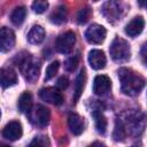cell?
I'll use <instances>...</instances> for the list:
<instances>
[{
	"mask_svg": "<svg viewBox=\"0 0 147 147\" xmlns=\"http://www.w3.org/2000/svg\"><path fill=\"white\" fill-rule=\"evenodd\" d=\"M15 45V33L9 28L2 26L0 30V47L1 52L10 51Z\"/></svg>",
	"mask_w": 147,
	"mask_h": 147,
	"instance_id": "11",
	"label": "cell"
},
{
	"mask_svg": "<svg viewBox=\"0 0 147 147\" xmlns=\"http://www.w3.org/2000/svg\"><path fill=\"white\" fill-rule=\"evenodd\" d=\"M47 8H48V2H47V1H34V2L32 3V9H33L34 13H37V14L44 13Z\"/></svg>",
	"mask_w": 147,
	"mask_h": 147,
	"instance_id": "27",
	"label": "cell"
},
{
	"mask_svg": "<svg viewBox=\"0 0 147 147\" xmlns=\"http://www.w3.org/2000/svg\"><path fill=\"white\" fill-rule=\"evenodd\" d=\"M25 16H26V8L24 6H20V7H16L11 14H10V21L14 25H21L24 20H25Z\"/></svg>",
	"mask_w": 147,
	"mask_h": 147,
	"instance_id": "20",
	"label": "cell"
},
{
	"mask_svg": "<svg viewBox=\"0 0 147 147\" xmlns=\"http://www.w3.org/2000/svg\"><path fill=\"white\" fill-rule=\"evenodd\" d=\"M68 85H69V80H68V78H67V77L62 76V77H60V78H59V80H57V86H59L61 90L67 88V87H68Z\"/></svg>",
	"mask_w": 147,
	"mask_h": 147,
	"instance_id": "29",
	"label": "cell"
},
{
	"mask_svg": "<svg viewBox=\"0 0 147 147\" xmlns=\"http://www.w3.org/2000/svg\"><path fill=\"white\" fill-rule=\"evenodd\" d=\"M28 116L32 124L38 125V126H45L49 122L51 113H49L48 108H46L45 106L38 105L33 109H31V111L28 114Z\"/></svg>",
	"mask_w": 147,
	"mask_h": 147,
	"instance_id": "5",
	"label": "cell"
},
{
	"mask_svg": "<svg viewBox=\"0 0 147 147\" xmlns=\"http://www.w3.org/2000/svg\"><path fill=\"white\" fill-rule=\"evenodd\" d=\"M140 56H141V61L142 63L147 67V42H145L140 49Z\"/></svg>",
	"mask_w": 147,
	"mask_h": 147,
	"instance_id": "28",
	"label": "cell"
},
{
	"mask_svg": "<svg viewBox=\"0 0 147 147\" xmlns=\"http://www.w3.org/2000/svg\"><path fill=\"white\" fill-rule=\"evenodd\" d=\"M68 125L75 136H79L84 131V121L77 114H70L68 117Z\"/></svg>",
	"mask_w": 147,
	"mask_h": 147,
	"instance_id": "16",
	"label": "cell"
},
{
	"mask_svg": "<svg viewBox=\"0 0 147 147\" xmlns=\"http://www.w3.org/2000/svg\"><path fill=\"white\" fill-rule=\"evenodd\" d=\"M88 147H106V145L102 144V142H100V141H95V142H93L92 145H90Z\"/></svg>",
	"mask_w": 147,
	"mask_h": 147,
	"instance_id": "30",
	"label": "cell"
},
{
	"mask_svg": "<svg viewBox=\"0 0 147 147\" xmlns=\"http://www.w3.org/2000/svg\"><path fill=\"white\" fill-rule=\"evenodd\" d=\"M88 62H90V65L95 70L103 69L107 62L106 55L100 49H92L88 53Z\"/></svg>",
	"mask_w": 147,
	"mask_h": 147,
	"instance_id": "13",
	"label": "cell"
},
{
	"mask_svg": "<svg viewBox=\"0 0 147 147\" xmlns=\"http://www.w3.org/2000/svg\"><path fill=\"white\" fill-rule=\"evenodd\" d=\"M59 67H60V62H59V61H53V62L47 67V69H46L45 80L52 79V78L56 75V72H57V70H59Z\"/></svg>",
	"mask_w": 147,
	"mask_h": 147,
	"instance_id": "25",
	"label": "cell"
},
{
	"mask_svg": "<svg viewBox=\"0 0 147 147\" xmlns=\"http://www.w3.org/2000/svg\"><path fill=\"white\" fill-rule=\"evenodd\" d=\"M111 87V82L109 77L105 75H99L94 78L93 82V92L96 95H105L107 92H109Z\"/></svg>",
	"mask_w": 147,
	"mask_h": 147,
	"instance_id": "12",
	"label": "cell"
},
{
	"mask_svg": "<svg viewBox=\"0 0 147 147\" xmlns=\"http://www.w3.org/2000/svg\"><path fill=\"white\" fill-rule=\"evenodd\" d=\"M18 109L21 113L24 114H29L32 109V95L30 92H24L21 94L18 102H17Z\"/></svg>",
	"mask_w": 147,
	"mask_h": 147,
	"instance_id": "17",
	"label": "cell"
},
{
	"mask_svg": "<svg viewBox=\"0 0 147 147\" xmlns=\"http://www.w3.org/2000/svg\"><path fill=\"white\" fill-rule=\"evenodd\" d=\"M140 5H141V6H145L146 9H147V1H146V2H140Z\"/></svg>",
	"mask_w": 147,
	"mask_h": 147,
	"instance_id": "31",
	"label": "cell"
},
{
	"mask_svg": "<svg viewBox=\"0 0 147 147\" xmlns=\"http://www.w3.org/2000/svg\"><path fill=\"white\" fill-rule=\"evenodd\" d=\"M79 59H80V56H79L78 53L75 54V55H72V56H70V57L65 61V63H64V68H65V70L69 71V72L74 71V70L77 68L78 63H79Z\"/></svg>",
	"mask_w": 147,
	"mask_h": 147,
	"instance_id": "24",
	"label": "cell"
},
{
	"mask_svg": "<svg viewBox=\"0 0 147 147\" xmlns=\"http://www.w3.org/2000/svg\"><path fill=\"white\" fill-rule=\"evenodd\" d=\"M65 16H67V10L64 6H59L51 15L49 20L52 23L54 24H62L65 21Z\"/></svg>",
	"mask_w": 147,
	"mask_h": 147,
	"instance_id": "22",
	"label": "cell"
},
{
	"mask_svg": "<svg viewBox=\"0 0 147 147\" xmlns=\"http://www.w3.org/2000/svg\"><path fill=\"white\" fill-rule=\"evenodd\" d=\"M85 80H86V75H85V70L82 69L75 80V92H74V100L77 101L82 93H83V90H84V86H85Z\"/></svg>",
	"mask_w": 147,
	"mask_h": 147,
	"instance_id": "19",
	"label": "cell"
},
{
	"mask_svg": "<svg viewBox=\"0 0 147 147\" xmlns=\"http://www.w3.org/2000/svg\"><path fill=\"white\" fill-rule=\"evenodd\" d=\"M118 78L121 83V91L125 95H137L145 86V79L137 72L127 68L118 69Z\"/></svg>",
	"mask_w": 147,
	"mask_h": 147,
	"instance_id": "2",
	"label": "cell"
},
{
	"mask_svg": "<svg viewBox=\"0 0 147 147\" xmlns=\"http://www.w3.org/2000/svg\"><path fill=\"white\" fill-rule=\"evenodd\" d=\"M1 147H9V146H6V145H2Z\"/></svg>",
	"mask_w": 147,
	"mask_h": 147,
	"instance_id": "32",
	"label": "cell"
},
{
	"mask_svg": "<svg viewBox=\"0 0 147 147\" xmlns=\"http://www.w3.org/2000/svg\"><path fill=\"white\" fill-rule=\"evenodd\" d=\"M145 26V21L141 16H137L133 20H131L126 26H125V33L130 37H136L139 33H141V31L144 30Z\"/></svg>",
	"mask_w": 147,
	"mask_h": 147,
	"instance_id": "14",
	"label": "cell"
},
{
	"mask_svg": "<svg viewBox=\"0 0 147 147\" xmlns=\"http://www.w3.org/2000/svg\"><path fill=\"white\" fill-rule=\"evenodd\" d=\"M93 117H94V121H95V127H96L98 132L103 134L106 132V129H107V119H106V117L98 109H95L93 111Z\"/></svg>",
	"mask_w": 147,
	"mask_h": 147,
	"instance_id": "21",
	"label": "cell"
},
{
	"mask_svg": "<svg viewBox=\"0 0 147 147\" xmlns=\"http://www.w3.org/2000/svg\"><path fill=\"white\" fill-rule=\"evenodd\" d=\"M45 39V30L40 25H34L28 33V41L30 44H40Z\"/></svg>",
	"mask_w": 147,
	"mask_h": 147,
	"instance_id": "18",
	"label": "cell"
},
{
	"mask_svg": "<svg viewBox=\"0 0 147 147\" xmlns=\"http://www.w3.org/2000/svg\"><path fill=\"white\" fill-rule=\"evenodd\" d=\"M14 61L28 82L34 83L38 79L40 72V62L36 57H33L30 53L23 52L20 55L17 54Z\"/></svg>",
	"mask_w": 147,
	"mask_h": 147,
	"instance_id": "3",
	"label": "cell"
},
{
	"mask_svg": "<svg viewBox=\"0 0 147 147\" xmlns=\"http://www.w3.org/2000/svg\"><path fill=\"white\" fill-rule=\"evenodd\" d=\"M39 96L41 98V100L55 105V106H60L63 102V95L62 93L55 88V87H46V88H41L39 91Z\"/></svg>",
	"mask_w": 147,
	"mask_h": 147,
	"instance_id": "9",
	"label": "cell"
},
{
	"mask_svg": "<svg viewBox=\"0 0 147 147\" xmlns=\"http://www.w3.org/2000/svg\"><path fill=\"white\" fill-rule=\"evenodd\" d=\"M76 42V36L72 31H67L62 34H60L56 39L55 47L56 51L62 53V54H68L72 51L74 46Z\"/></svg>",
	"mask_w": 147,
	"mask_h": 147,
	"instance_id": "6",
	"label": "cell"
},
{
	"mask_svg": "<svg viewBox=\"0 0 147 147\" xmlns=\"http://www.w3.org/2000/svg\"><path fill=\"white\" fill-rule=\"evenodd\" d=\"M22 133H23L22 125L17 121H11V122L7 123L2 130V137L10 141H15V140L20 139L22 137Z\"/></svg>",
	"mask_w": 147,
	"mask_h": 147,
	"instance_id": "10",
	"label": "cell"
},
{
	"mask_svg": "<svg viewBox=\"0 0 147 147\" xmlns=\"http://www.w3.org/2000/svg\"><path fill=\"white\" fill-rule=\"evenodd\" d=\"M146 124V117L144 114L137 110H127L121 114L115 124L114 139L116 141H123L127 137L139 136Z\"/></svg>",
	"mask_w": 147,
	"mask_h": 147,
	"instance_id": "1",
	"label": "cell"
},
{
	"mask_svg": "<svg viewBox=\"0 0 147 147\" xmlns=\"http://www.w3.org/2000/svg\"><path fill=\"white\" fill-rule=\"evenodd\" d=\"M28 147H51V145H49V140L47 137L38 136L28 145Z\"/></svg>",
	"mask_w": 147,
	"mask_h": 147,
	"instance_id": "23",
	"label": "cell"
},
{
	"mask_svg": "<svg viewBox=\"0 0 147 147\" xmlns=\"http://www.w3.org/2000/svg\"><path fill=\"white\" fill-rule=\"evenodd\" d=\"M124 10V5L117 1H108L103 5L102 8V13L109 22H113L114 20H119L123 16Z\"/></svg>",
	"mask_w": 147,
	"mask_h": 147,
	"instance_id": "7",
	"label": "cell"
},
{
	"mask_svg": "<svg viewBox=\"0 0 147 147\" xmlns=\"http://www.w3.org/2000/svg\"><path fill=\"white\" fill-rule=\"evenodd\" d=\"M107 31L102 25L92 24L85 32V38L90 44H101L106 38Z\"/></svg>",
	"mask_w": 147,
	"mask_h": 147,
	"instance_id": "8",
	"label": "cell"
},
{
	"mask_svg": "<svg viewBox=\"0 0 147 147\" xmlns=\"http://www.w3.org/2000/svg\"><path fill=\"white\" fill-rule=\"evenodd\" d=\"M110 56L114 61L116 62H125L130 59L131 51H130V45L127 44L126 40L117 37L113 40L110 48Z\"/></svg>",
	"mask_w": 147,
	"mask_h": 147,
	"instance_id": "4",
	"label": "cell"
},
{
	"mask_svg": "<svg viewBox=\"0 0 147 147\" xmlns=\"http://www.w3.org/2000/svg\"><path fill=\"white\" fill-rule=\"evenodd\" d=\"M91 16V9L88 7H85V8H82L79 11H78V15H77V21L79 24H85L88 18Z\"/></svg>",
	"mask_w": 147,
	"mask_h": 147,
	"instance_id": "26",
	"label": "cell"
},
{
	"mask_svg": "<svg viewBox=\"0 0 147 147\" xmlns=\"http://www.w3.org/2000/svg\"><path fill=\"white\" fill-rule=\"evenodd\" d=\"M0 79L2 88L13 86L17 82V75L11 68H2L0 71Z\"/></svg>",
	"mask_w": 147,
	"mask_h": 147,
	"instance_id": "15",
	"label": "cell"
}]
</instances>
